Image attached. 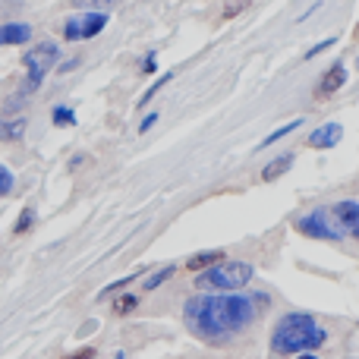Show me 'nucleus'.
Masks as SVG:
<instances>
[{
  "instance_id": "nucleus-17",
  "label": "nucleus",
  "mask_w": 359,
  "mask_h": 359,
  "mask_svg": "<svg viewBox=\"0 0 359 359\" xmlns=\"http://www.w3.org/2000/svg\"><path fill=\"white\" fill-rule=\"evenodd\" d=\"M139 306V293H126V297H120L117 303H114V316H126V312H133Z\"/></svg>"
},
{
  "instance_id": "nucleus-14",
  "label": "nucleus",
  "mask_w": 359,
  "mask_h": 359,
  "mask_svg": "<svg viewBox=\"0 0 359 359\" xmlns=\"http://www.w3.org/2000/svg\"><path fill=\"white\" fill-rule=\"evenodd\" d=\"M174 271H177V268H174V265H164V268H158V271H151V274H149V278H145L142 290H145V293L158 290V287H161V284H164V280H170V278H174Z\"/></svg>"
},
{
  "instance_id": "nucleus-20",
  "label": "nucleus",
  "mask_w": 359,
  "mask_h": 359,
  "mask_svg": "<svg viewBox=\"0 0 359 359\" xmlns=\"http://www.w3.org/2000/svg\"><path fill=\"white\" fill-rule=\"evenodd\" d=\"M10 192H13V174L6 168H0V198L10 196Z\"/></svg>"
},
{
  "instance_id": "nucleus-2",
  "label": "nucleus",
  "mask_w": 359,
  "mask_h": 359,
  "mask_svg": "<svg viewBox=\"0 0 359 359\" xmlns=\"http://www.w3.org/2000/svg\"><path fill=\"white\" fill-rule=\"evenodd\" d=\"M271 353L274 356H299L312 353V350L328 344V331L309 312H287L278 318V325L271 328Z\"/></svg>"
},
{
  "instance_id": "nucleus-1",
  "label": "nucleus",
  "mask_w": 359,
  "mask_h": 359,
  "mask_svg": "<svg viewBox=\"0 0 359 359\" xmlns=\"http://www.w3.org/2000/svg\"><path fill=\"white\" fill-rule=\"evenodd\" d=\"M268 297H246V293H198L183 306V322L192 337L208 347H224L233 337L246 334L259 318L255 303Z\"/></svg>"
},
{
  "instance_id": "nucleus-18",
  "label": "nucleus",
  "mask_w": 359,
  "mask_h": 359,
  "mask_svg": "<svg viewBox=\"0 0 359 359\" xmlns=\"http://www.w3.org/2000/svg\"><path fill=\"white\" fill-rule=\"evenodd\" d=\"M50 117H54V126H73L76 123L73 107H54V111H50Z\"/></svg>"
},
{
  "instance_id": "nucleus-16",
  "label": "nucleus",
  "mask_w": 359,
  "mask_h": 359,
  "mask_svg": "<svg viewBox=\"0 0 359 359\" xmlns=\"http://www.w3.org/2000/svg\"><path fill=\"white\" fill-rule=\"evenodd\" d=\"M299 126H303V117H297V120H293V123L278 126V130H274L271 136H265V139H262V145H259V149H268V145L280 142V139H284V136H290V133H293V130H299Z\"/></svg>"
},
{
  "instance_id": "nucleus-8",
  "label": "nucleus",
  "mask_w": 359,
  "mask_h": 359,
  "mask_svg": "<svg viewBox=\"0 0 359 359\" xmlns=\"http://www.w3.org/2000/svg\"><path fill=\"white\" fill-rule=\"evenodd\" d=\"M344 82H347V67L344 63H334L322 73V79L316 82V98H331L334 92H341Z\"/></svg>"
},
{
  "instance_id": "nucleus-6",
  "label": "nucleus",
  "mask_w": 359,
  "mask_h": 359,
  "mask_svg": "<svg viewBox=\"0 0 359 359\" xmlns=\"http://www.w3.org/2000/svg\"><path fill=\"white\" fill-rule=\"evenodd\" d=\"M107 29V13H76L63 22V41H88Z\"/></svg>"
},
{
  "instance_id": "nucleus-15",
  "label": "nucleus",
  "mask_w": 359,
  "mask_h": 359,
  "mask_svg": "<svg viewBox=\"0 0 359 359\" xmlns=\"http://www.w3.org/2000/svg\"><path fill=\"white\" fill-rule=\"evenodd\" d=\"M69 4L82 13H107L111 6H117L120 0H69Z\"/></svg>"
},
{
  "instance_id": "nucleus-13",
  "label": "nucleus",
  "mask_w": 359,
  "mask_h": 359,
  "mask_svg": "<svg viewBox=\"0 0 359 359\" xmlns=\"http://www.w3.org/2000/svg\"><path fill=\"white\" fill-rule=\"evenodd\" d=\"M290 168H293V155H280V158H274L265 170H262V180H265V183H274V180L284 177Z\"/></svg>"
},
{
  "instance_id": "nucleus-4",
  "label": "nucleus",
  "mask_w": 359,
  "mask_h": 359,
  "mask_svg": "<svg viewBox=\"0 0 359 359\" xmlns=\"http://www.w3.org/2000/svg\"><path fill=\"white\" fill-rule=\"evenodd\" d=\"M22 67H25V95H29L41 86L44 76H48L50 69L60 67V44L57 41H38L35 48L25 50Z\"/></svg>"
},
{
  "instance_id": "nucleus-26",
  "label": "nucleus",
  "mask_w": 359,
  "mask_h": 359,
  "mask_svg": "<svg viewBox=\"0 0 359 359\" xmlns=\"http://www.w3.org/2000/svg\"><path fill=\"white\" fill-rule=\"evenodd\" d=\"M114 359H126V356H123V353H117V356H114Z\"/></svg>"
},
{
  "instance_id": "nucleus-10",
  "label": "nucleus",
  "mask_w": 359,
  "mask_h": 359,
  "mask_svg": "<svg viewBox=\"0 0 359 359\" xmlns=\"http://www.w3.org/2000/svg\"><path fill=\"white\" fill-rule=\"evenodd\" d=\"M25 41H32V25H25V22L0 25V48H10V44H25Z\"/></svg>"
},
{
  "instance_id": "nucleus-21",
  "label": "nucleus",
  "mask_w": 359,
  "mask_h": 359,
  "mask_svg": "<svg viewBox=\"0 0 359 359\" xmlns=\"http://www.w3.org/2000/svg\"><path fill=\"white\" fill-rule=\"evenodd\" d=\"M95 356H98L95 347H79V350H73V353H67L63 359H95Z\"/></svg>"
},
{
  "instance_id": "nucleus-5",
  "label": "nucleus",
  "mask_w": 359,
  "mask_h": 359,
  "mask_svg": "<svg viewBox=\"0 0 359 359\" xmlns=\"http://www.w3.org/2000/svg\"><path fill=\"white\" fill-rule=\"evenodd\" d=\"M293 230L306 240H318V243H341L344 233L337 230L334 217H331L328 208H316V211H306L293 221Z\"/></svg>"
},
{
  "instance_id": "nucleus-19",
  "label": "nucleus",
  "mask_w": 359,
  "mask_h": 359,
  "mask_svg": "<svg viewBox=\"0 0 359 359\" xmlns=\"http://www.w3.org/2000/svg\"><path fill=\"white\" fill-rule=\"evenodd\" d=\"M35 224V211L32 208H22V215H19V221H16V227H13V236H22L25 230Z\"/></svg>"
},
{
  "instance_id": "nucleus-12",
  "label": "nucleus",
  "mask_w": 359,
  "mask_h": 359,
  "mask_svg": "<svg viewBox=\"0 0 359 359\" xmlns=\"http://www.w3.org/2000/svg\"><path fill=\"white\" fill-rule=\"evenodd\" d=\"M25 133L22 117H0V142H19Z\"/></svg>"
},
{
  "instance_id": "nucleus-9",
  "label": "nucleus",
  "mask_w": 359,
  "mask_h": 359,
  "mask_svg": "<svg viewBox=\"0 0 359 359\" xmlns=\"http://www.w3.org/2000/svg\"><path fill=\"white\" fill-rule=\"evenodd\" d=\"M341 136H344L341 123H325L309 136V145L312 149H334V145L341 142Z\"/></svg>"
},
{
  "instance_id": "nucleus-11",
  "label": "nucleus",
  "mask_w": 359,
  "mask_h": 359,
  "mask_svg": "<svg viewBox=\"0 0 359 359\" xmlns=\"http://www.w3.org/2000/svg\"><path fill=\"white\" fill-rule=\"evenodd\" d=\"M224 262V249H205V252H196L189 255V262H186V271H208V268L221 265Z\"/></svg>"
},
{
  "instance_id": "nucleus-3",
  "label": "nucleus",
  "mask_w": 359,
  "mask_h": 359,
  "mask_svg": "<svg viewBox=\"0 0 359 359\" xmlns=\"http://www.w3.org/2000/svg\"><path fill=\"white\" fill-rule=\"evenodd\" d=\"M255 268L249 262H227L224 259L221 265L208 268V271L198 274L196 284L202 290H215V293H233V290H243V287L252 280Z\"/></svg>"
},
{
  "instance_id": "nucleus-24",
  "label": "nucleus",
  "mask_w": 359,
  "mask_h": 359,
  "mask_svg": "<svg viewBox=\"0 0 359 359\" xmlns=\"http://www.w3.org/2000/svg\"><path fill=\"white\" fill-rule=\"evenodd\" d=\"M76 63H79V60H67L63 67H57V69H60V73H69V69H76Z\"/></svg>"
},
{
  "instance_id": "nucleus-25",
  "label": "nucleus",
  "mask_w": 359,
  "mask_h": 359,
  "mask_svg": "<svg viewBox=\"0 0 359 359\" xmlns=\"http://www.w3.org/2000/svg\"><path fill=\"white\" fill-rule=\"evenodd\" d=\"M293 359H318L316 353H299V356H293Z\"/></svg>"
},
{
  "instance_id": "nucleus-23",
  "label": "nucleus",
  "mask_w": 359,
  "mask_h": 359,
  "mask_svg": "<svg viewBox=\"0 0 359 359\" xmlns=\"http://www.w3.org/2000/svg\"><path fill=\"white\" fill-rule=\"evenodd\" d=\"M145 73H155V54L145 57Z\"/></svg>"
},
{
  "instance_id": "nucleus-7",
  "label": "nucleus",
  "mask_w": 359,
  "mask_h": 359,
  "mask_svg": "<svg viewBox=\"0 0 359 359\" xmlns=\"http://www.w3.org/2000/svg\"><path fill=\"white\" fill-rule=\"evenodd\" d=\"M331 217H334L337 230H341L344 236H350V240H359V202L353 198H344V202L331 205Z\"/></svg>"
},
{
  "instance_id": "nucleus-22",
  "label": "nucleus",
  "mask_w": 359,
  "mask_h": 359,
  "mask_svg": "<svg viewBox=\"0 0 359 359\" xmlns=\"http://www.w3.org/2000/svg\"><path fill=\"white\" fill-rule=\"evenodd\" d=\"M158 117H161V114H149V117H145V120H142V123H139V133H149V130H151V126H155V123H158Z\"/></svg>"
}]
</instances>
